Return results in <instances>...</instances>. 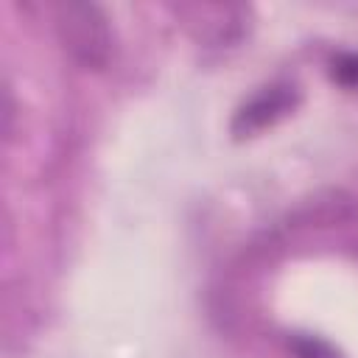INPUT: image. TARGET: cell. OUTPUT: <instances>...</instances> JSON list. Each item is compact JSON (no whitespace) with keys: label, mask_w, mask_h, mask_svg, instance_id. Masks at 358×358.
<instances>
[{"label":"cell","mask_w":358,"mask_h":358,"mask_svg":"<svg viewBox=\"0 0 358 358\" xmlns=\"http://www.w3.org/2000/svg\"><path fill=\"white\" fill-rule=\"evenodd\" d=\"M56 34L62 48L84 67L101 70L112 56V31L95 3L67 0L56 6Z\"/></svg>","instance_id":"1"},{"label":"cell","mask_w":358,"mask_h":358,"mask_svg":"<svg viewBox=\"0 0 358 358\" xmlns=\"http://www.w3.org/2000/svg\"><path fill=\"white\" fill-rule=\"evenodd\" d=\"M296 103V92L294 87L277 84V87H266L263 92H257L246 106L238 109L235 120H232V131L235 137H249L266 126H271L277 117H282L285 112H291Z\"/></svg>","instance_id":"2"},{"label":"cell","mask_w":358,"mask_h":358,"mask_svg":"<svg viewBox=\"0 0 358 358\" xmlns=\"http://www.w3.org/2000/svg\"><path fill=\"white\" fill-rule=\"evenodd\" d=\"M291 350L296 352V358H338L330 344H324L322 338H313V336L291 338Z\"/></svg>","instance_id":"3"},{"label":"cell","mask_w":358,"mask_h":358,"mask_svg":"<svg viewBox=\"0 0 358 358\" xmlns=\"http://www.w3.org/2000/svg\"><path fill=\"white\" fill-rule=\"evenodd\" d=\"M333 81H338L341 87H358V53H341L333 59L330 67Z\"/></svg>","instance_id":"4"}]
</instances>
